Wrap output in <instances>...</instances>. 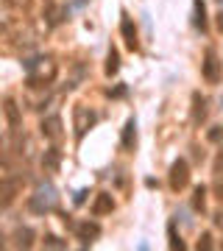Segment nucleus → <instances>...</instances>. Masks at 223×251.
<instances>
[{"instance_id": "nucleus-1", "label": "nucleus", "mask_w": 223, "mask_h": 251, "mask_svg": "<svg viewBox=\"0 0 223 251\" xmlns=\"http://www.w3.org/2000/svg\"><path fill=\"white\" fill-rule=\"evenodd\" d=\"M23 67H25V73H28L25 84L31 87V90L50 87V84L56 81V75H59V64H56L53 59H45V56H39V59H28V62H23Z\"/></svg>"}, {"instance_id": "nucleus-2", "label": "nucleus", "mask_w": 223, "mask_h": 251, "mask_svg": "<svg viewBox=\"0 0 223 251\" xmlns=\"http://www.w3.org/2000/svg\"><path fill=\"white\" fill-rule=\"evenodd\" d=\"M28 209L34 212V215H50L59 209V193L50 181H45L39 187L34 190V196L28 198Z\"/></svg>"}, {"instance_id": "nucleus-3", "label": "nucleus", "mask_w": 223, "mask_h": 251, "mask_svg": "<svg viewBox=\"0 0 223 251\" xmlns=\"http://www.w3.org/2000/svg\"><path fill=\"white\" fill-rule=\"evenodd\" d=\"M95 123H98V112H95V109L84 106V103H75V106H73V128H75V140H84V134H87Z\"/></svg>"}, {"instance_id": "nucleus-4", "label": "nucleus", "mask_w": 223, "mask_h": 251, "mask_svg": "<svg viewBox=\"0 0 223 251\" xmlns=\"http://www.w3.org/2000/svg\"><path fill=\"white\" fill-rule=\"evenodd\" d=\"M221 70H223V62L218 59V50L215 48H206L204 50V62H201V75H204L206 84H221Z\"/></svg>"}, {"instance_id": "nucleus-5", "label": "nucleus", "mask_w": 223, "mask_h": 251, "mask_svg": "<svg viewBox=\"0 0 223 251\" xmlns=\"http://www.w3.org/2000/svg\"><path fill=\"white\" fill-rule=\"evenodd\" d=\"M168 184H170V190H173V193L187 190V184H190V162L187 159H176L173 165H170Z\"/></svg>"}, {"instance_id": "nucleus-6", "label": "nucleus", "mask_w": 223, "mask_h": 251, "mask_svg": "<svg viewBox=\"0 0 223 251\" xmlns=\"http://www.w3.org/2000/svg\"><path fill=\"white\" fill-rule=\"evenodd\" d=\"M120 36H123V45L128 48L131 53L140 50V31H137V23H134V17L128 11L120 14Z\"/></svg>"}, {"instance_id": "nucleus-7", "label": "nucleus", "mask_w": 223, "mask_h": 251, "mask_svg": "<svg viewBox=\"0 0 223 251\" xmlns=\"http://www.w3.org/2000/svg\"><path fill=\"white\" fill-rule=\"evenodd\" d=\"M73 232H75V237H78L84 246H92V243L100 237V224L98 221H78V224H73Z\"/></svg>"}, {"instance_id": "nucleus-8", "label": "nucleus", "mask_w": 223, "mask_h": 251, "mask_svg": "<svg viewBox=\"0 0 223 251\" xmlns=\"http://www.w3.org/2000/svg\"><path fill=\"white\" fill-rule=\"evenodd\" d=\"M20 187H23V181L14 179V176L0 179V209H6V206L14 204V198L20 196Z\"/></svg>"}, {"instance_id": "nucleus-9", "label": "nucleus", "mask_w": 223, "mask_h": 251, "mask_svg": "<svg viewBox=\"0 0 223 251\" xmlns=\"http://www.w3.org/2000/svg\"><path fill=\"white\" fill-rule=\"evenodd\" d=\"M39 131H42L45 140H50V143H59V140L64 137V131H62V117H59V115L45 117L42 123H39Z\"/></svg>"}, {"instance_id": "nucleus-10", "label": "nucleus", "mask_w": 223, "mask_h": 251, "mask_svg": "<svg viewBox=\"0 0 223 251\" xmlns=\"http://www.w3.org/2000/svg\"><path fill=\"white\" fill-rule=\"evenodd\" d=\"M190 100H193V115H190V120H193V126L198 128V126L206 120V115H209V100H206L198 90L193 92V98H190Z\"/></svg>"}, {"instance_id": "nucleus-11", "label": "nucleus", "mask_w": 223, "mask_h": 251, "mask_svg": "<svg viewBox=\"0 0 223 251\" xmlns=\"http://www.w3.org/2000/svg\"><path fill=\"white\" fill-rule=\"evenodd\" d=\"M67 17H70V9L62 6V3H48V6H45V23H48L50 28L62 25Z\"/></svg>"}, {"instance_id": "nucleus-12", "label": "nucleus", "mask_w": 223, "mask_h": 251, "mask_svg": "<svg viewBox=\"0 0 223 251\" xmlns=\"http://www.w3.org/2000/svg\"><path fill=\"white\" fill-rule=\"evenodd\" d=\"M92 218H103V215H112L115 212V198H112V193H98L95 196V201H92Z\"/></svg>"}, {"instance_id": "nucleus-13", "label": "nucleus", "mask_w": 223, "mask_h": 251, "mask_svg": "<svg viewBox=\"0 0 223 251\" xmlns=\"http://www.w3.org/2000/svg\"><path fill=\"white\" fill-rule=\"evenodd\" d=\"M120 148H123L125 153H134V148H137V120H134V117H128V120H125V126H123Z\"/></svg>"}, {"instance_id": "nucleus-14", "label": "nucleus", "mask_w": 223, "mask_h": 251, "mask_svg": "<svg viewBox=\"0 0 223 251\" xmlns=\"http://www.w3.org/2000/svg\"><path fill=\"white\" fill-rule=\"evenodd\" d=\"M42 168L48 173H59V168H62V151L59 148H48L42 153Z\"/></svg>"}, {"instance_id": "nucleus-15", "label": "nucleus", "mask_w": 223, "mask_h": 251, "mask_svg": "<svg viewBox=\"0 0 223 251\" xmlns=\"http://www.w3.org/2000/svg\"><path fill=\"white\" fill-rule=\"evenodd\" d=\"M193 25H196V31H201V34H206V6L204 0H193Z\"/></svg>"}, {"instance_id": "nucleus-16", "label": "nucleus", "mask_w": 223, "mask_h": 251, "mask_svg": "<svg viewBox=\"0 0 223 251\" xmlns=\"http://www.w3.org/2000/svg\"><path fill=\"white\" fill-rule=\"evenodd\" d=\"M3 112H6V120H9L11 131L17 134V131H20V109H17V103H14L11 98H6V103H3Z\"/></svg>"}, {"instance_id": "nucleus-17", "label": "nucleus", "mask_w": 223, "mask_h": 251, "mask_svg": "<svg viewBox=\"0 0 223 251\" xmlns=\"http://www.w3.org/2000/svg\"><path fill=\"white\" fill-rule=\"evenodd\" d=\"M103 70H106L109 78L120 73V50H117V48H109V53H106V67H103Z\"/></svg>"}, {"instance_id": "nucleus-18", "label": "nucleus", "mask_w": 223, "mask_h": 251, "mask_svg": "<svg viewBox=\"0 0 223 251\" xmlns=\"http://www.w3.org/2000/svg\"><path fill=\"white\" fill-rule=\"evenodd\" d=\"M190 206H193V212H206V187L204 184H198V187L193 190V201H190Z\"/></svg>"}, {"instance_id": "nucleus-19", "label": "nucleus", "mask_w": 223, "mask_h": 251, "mask_svg": "<svg viewBox=\"0 0 223 251\" xmlns=\"http://www.w3.org/2000/svg\"><path fill=\"white\" fill-rule=\"evenodd\" d=\"M168 240H170L168 246L173 251H184V249H187V246H184V240H181V234L176 232V224H168Z\"/></svg>"}, {"instance_id": "nucleus-20", "label": "nucleus", "mask_w": 223, "mask_h": 251, "mask_svg": "<svg viewBox=\"0 0 223 251\" xmlns=\"http://www.w3.org/2000/svg\"><path fill=\"white\" fill-rule=\"evenodd\" d=\"M17 246L20 249H31L34 246V229H28V226H23V229H17Z\"/></svg>"}, {"instance_id": "nucleus-21", "label": "nucleus", "mask_w": 223, "mask_h": 251, "mask_svg": "<svg viewBox=\"0 0 223 251\" xmlns=\"http://www.w3.org/2000/svg\"><path fill=\"white\" fill-rule=\"evenodd\" d=\"M206 143H212V145L223 143V126H209V131H206Z\"/></svg>"}, {"instance_id": "nucleus-22", "label": "nucleus", "mask_w": 223, "mask_h": 251, "mask_svg": "<svg viewBox=\"0 0 223 251\" xmlns=\"http://www.w3.org/2000/svg\"><path fill=\"white\" fill-rule=\"evenodd\" d=\"M45 249H67V240L56 237V234H45Z\"/></svg>"}, {"instance_id": "nucleus-23", "label": "nucleus", "mask_w": 223, "mask_h": 251, "mask_svg": "<svg viewBox=\"0 0 223 251\" xmlns=\"http://www.w3.org/2000/svg\"><path fill=\"white\" fill-rule=\"evenodd\" d=\"M196 249H198V251H201V249H204V251L215 249V243H212V234H209V232H204V234H201V237H198V243H196Z\"/></svg>"}, {"instance_id": "nucleus-24", "label": "nucleus", "mask_w": 223, "mask_h": 251, "mask_svg": "<svg viewBox=\"0 0 223 251\" xmlns=\"http://www.w3.org/2000/svg\"><path fill=\"white\" fill-rule=\"evenodd\" d=\"M212 173H215V179H218V176L223 179V148L218 151V156H215V162H212Z\"/></svg>"}, {"instance_id": "nucleus-25", "label": "nucleus", "mask_w": 223, "mask_h": 251, "mask_svg": "<svg viewBox=\"0 0 223 251\" xmlns=\"http://www.w3.org/2000/svg\"><path fill=\"white\" fill-rule=\"evenodd\" d=\"M87 196H89V190H78V193L73 196V204H75V206H81L84 201H87Z\"/></svg>"}, {"instance_id": "nucleus-26", "label": "nucleus", "mask_w": 223, "mask_h": 251, "mask_svg": "<svg viewBox=\"0 0 223 251\" xmlns=\"http://www.w3.org/2000/svg\"><path fill=\"white\" fill-rule=\"evenodd\" d=\"M125 92H128V90H125V84H120L117 90H109V95H112V98H123Z\"/></svg>"}, {"instance_id": "nucleus-27", "label": "nucleus", "mask_w": 223, "mask_h": 251, "mask_svg": "<svg viewBox=\"0 0 223 251\" xmlns=\"http://www.w3.org/2000/svg\"><path fill=\"white\" fill-rule=\"evenodd\" d=\"M212 221H215V226H218V229L223 232V209H221V212H215V218H212Z\"/></svg>"}, {"instance_id": "nucleus-28", "label": "nucleus", "mask_w": 223, "mask_h": 251, "mask_svg": "<svg viewBox=\"0 0 223 251\" xmlns=\"http://www.w3.org/2000/svg\"><path fill=\"white\" fill-rule=\"evenodd\" d=\"M215 193H218V198L223 201V179L218 176V184H215Z\"/></svg>"}, {"instance_id": "nucleus-29", "label": "nucleus", "mask_w": 223, "mask_h": 251, "mask_svg": "<svg viewBox=\"0 0 223 251\" xmlns=\"http://www.w3.org/2000/svg\"><path fill=\"white\" fill-rule=\"evenodd\" d=\"M215 25H218V31L223 34V9L218 11V17H215Z\"/></svg>"}, {"instance_id": "nucleus-30", "label": "nucleus", "mask_w": 223, "mask_h": 251, "mask_svg": "<svg viewBox=\"0 0 223 251\" xmlns=\"http://www.w3.org/2000/svg\"><path fill=\"white\" fill-rule=\"evenodd\" d=\"M221 109H223V98H221Z\"/></svg>"}, {"instance_id": "nucleus-31", "label": "nucleus", "mask_w": 223, "mask_h": 251, "mask_svg": "<svg viewBox=\"0 0 223 251\" xmlns=\"http://www.w3.org/2000/svg\"><path fill=\"white\" fill-rule=\"evenodd\" d=\"M218 3H221V6H223V0H218Z\"/></svg>"}]
</instances>
